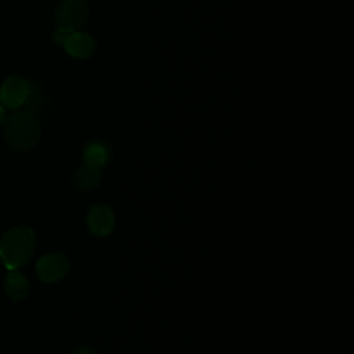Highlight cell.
<instances>
[{"mask_svg":"<svg viewBox=\"0 0 354 354\" xmlns=\"http://www.w3.org/2000/svg\"><path fill=\"white\" fill-rule=\"evenodd\" d=\"M35 245V232L29 227H14L0 238V260L8 270H18L30 260Z\"/></svg>","mask_w":354,"mask_h":354,"instance_id":"1","label":"cell"},{"mask_svg":"<svg viewBox=\"0 0 354 354\" xmlns=\"http://www.w3.org/2000/svg\"><path fill=\"white\" fill-rule=\"evenodd\" d=\"M4 138L17 151L33 148L40 138V124L30 111H17L4 119Z\"/></svg>","mask_w":354,"mask_h":354,"instance_id":"2","label":"cell"},{"mask_svg":"<svg viewBox=\"0 0 354 354\" xmlns=\"http://www.w3.org/2000/svg\"><path fill=\"white\" fill-rule=\"evenodd\" d=\"M88 8L86 0H61L55 10V25L59 30L75 32L87 19Z\"/></svg>","mask_w":354,"mask_h":354,"instance_id":"3","label":"cell"},{"mask_svg":"<svg viewBox=\"0 0 354 354\" xmlns=\"http://www.w3.org/2000/svg\"><path fill=\"white\" fill-rule=\"evenodd\" d=\"M71 268L69 259L62 253H48L39 259L36 272L43 282H57L62 279Z\"/></svg>","mask_w":354,"mask_h":354,"instance_id":"4","label":"cell"},{"mask_svg":"<svg viewBox=\"0 0 354 354\" xmlns=\"http://www.w3.org/2000/svg\"><path fill=\"white\" fill-rule=\"evenodd\" d=\"M29 83L22 76H8L0 88V100L3 105H6L10 109H15L21 106L25 102V98L28 95Z\"/></svg>","mask_w":354,"mask_h":354,"instance_id":"5","label":"cell"},{"mask_svg":"<svg viewBox=\"0 0 354 354\" xmlns=\"http://www.w3.org/2000/svg\"><path fill=\"white\" fill-rule=\"evenodd\" d=\"M113 225H115V216L109 206L104 203H97L88 210L87 227L93 234L98 236H105L113 230Z\"/></svg>","mask_w":354,"mask_h":354,"instance_id":"6","label":"cell"},{"mask_svg":"<svg viewBox=\"0 0 354 354\" xmlns=\"http://www.w3.org/2000/svg\"><path fill=\"white\" fill-rule=\"evenodd\" d=\"M65 50L68 54H71L75 58H87L90 57L95 50V41L94 39L83 32H71L62 41Z\"/></svg>","mask_w":354,"mask_h":354,"instance_id":"7","label":"cell"},{"mask_svg":"<svg viewBox=\"0 0 354 354\" xmlns=\"http://www.w3.org/2000/svg\"><path fill=\"white\" fill-rule=\"evenodd\" d=\"M111 159V149L102 141H91L83 149V160L86 166L101 169Z\"/></svg>","mask_w":354,"mask_h":354,"instance_id":"8","label":"cell"},{"mask_svg":"<svg viewBox=\"0 0 354 354\" xmlns=\"http://www.w3.org/2000/svg\"><path fill=\"white\" fill-rule=\"evenodd\" d=\"M4 289L10 299L14 301H21L29 293V283L18 270H10L4 279Z\"/></svg>","mask_w":354,"mask_h":354,"instance_id":"9","label":"cell"},{"mask_svg":"<svg viewBox=\"0 0 354 354\" xmlns=\"http://www.w3.org/2000/svg\"><path fill=\"white\" fill-rule=\"evenodd\" d=\"M101 178L102 176L100 169L84 165L75 173L72 183L79 189H91L101 183Z\"/></svg>","mask_w":354,"mask_h":354,"instance_id":"10","label":"cell"},{"mask_svg":"<svg viewBox=\"0 0 354 354\" xmlns=\"http://www.w3.org/2000/svg\"><path fill=\"white\" fill-rule=\"evenodd\" d=\"M26 106L29 109H37L41 104V94H40V90L36 84L33 83H29V90H28V95L25 98V102Z\"/></svg>","mask_w":354,"mask_h":354,"instance_id":"11","label":"cell"},{"mask_svg":"<svg viewBox=\"0 0 354 354\" xmlns=\"http://www.w3.org/2000/svg\"><path fill=\"white\" fill-rule=\"evenodd\" d=\"M72 354H95V353L88 347H79Z\"/></svg>","mask_w":354,"mask_h":354,"instance_id":"12","label":"cell"},{"mask_svg":"<svg viewBox=\"0 0 354 354\" xmlns=\"http://www.w3.org/2000/svg\"><path fill=\"white\" fill-rule=\"evenodd\" d=\"M4 119H6V113H4L3 106L0 105V123H3V122H4Z\"/></svg>","mask_w":354,"mask_h":354,"instance_id":"13","label":"cell"}]
</instances>
